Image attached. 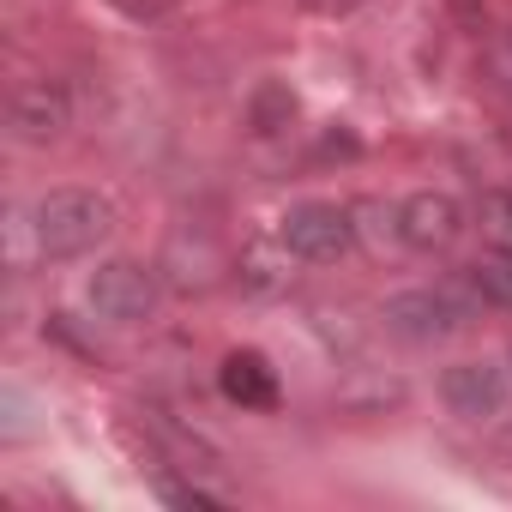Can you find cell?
Listing matches in <instances>:
<instances>
[{
	"label": "cell",
	"mask_w": 512,
	"mask_h": 512,
	"mask_svg": "<svg viewBox=\"0 0 512 512\" xmlns=\"http://www.w3.org/2000/svg\"><path fill=\"white\" fill-rule=\"evenodd\" d=\"M115 223H121V211L97 187H49L25 217L43 260H79V253H91L115 235Z\"/></svg>",
	"instance_id": "6da1fadb"
},
{
	"label": "cell",
	"mask_w": 512,
	"mask_h": 512,
	"mask_svg": "<svg viewBox=\"0 0 512 512\" xmlns=\"http://www.w3.org/2000/svg\"><path fill=\"white\" fill-rule=\"evenodd\" d=\"M278 241L290 260H308V266H332L356 247V223L344 205L332 199H308V205H290L284 223H278Z\"/></svg>",
	"instance_id": "7a4b0ae2"
},
{
	"label": "cell",
	"mask_w": 512,
	"mask_h": 512,
	"mask_svg": "<svg viewBox=\"0 0 512 512\" xmlns=\"http://www.w3.org/2000/svg\"><path fill=\"white\" fill-rule=\"evenodd\" d=\"M380 320L404 344H440V338L470 326V302L458 290H404V296H392L380 308Z\"/></svg>",
	"instance_id": "3957f363"
},
{
	"label": "cell",
	"mask_w": 512,
	"mask_h": 512,
	"mask_svg": "<svg viewBox=\"0 0 512 512\" xmlns=\"http://www.w3.org/2000/svg\"><path fill=\"white\" fill-rule=\"evenodd\" d=\"M7 127L19 145H61L73 133V91L61 79H25L7 103Z\"/></svg>",
	"instance_id": "277c9868"
},
{
	"label": "cell",
	"mask_w": 512,
	"mask_h": 512,
	"mask_svg": "<svg viewBox=\"0 0 512 512\" xmlns=\"http://www.w3.org/2000/svg\"><path fill=\"white\" fill-rule=\"evenodd\" d=\"M85 302L109 320V326H139L157 308V278L139 260H103L85 284Z\"/></svg>",
	"instance_id": "5b68a950"
},
{
	"label": "cell",
	"mask_w": 512,
	"mask_h": 512,
	"mask_svg": "<svg viewBox=\"0 0 512 512\" xmlns=\"http://www.w3.org/2000/svg\"><path fill=\"white\" fill-rule=\"evenodd\" d=\"M440 398H446V410L452 416H464V422H494V416H506V404H512V380H506V368L500 362H452L446 374H440Z\"/></svg>",
	"instance_id": "8992f818"
},
{
	"label": "cell",
	"mask_w": 512,
	"mask_h": 512,
	"mask_svg": "<svg viewBox=\"0 0 512 512\" xmlns=\"http://www.w3.org/2000/svg\"><path fill=\"white\" fill-rule=\"evenodd\" d=\"M392 235H398L410 253H440V247H452V241L464 235V205H458L452 193L422 187V193H410V199L392 211Z\"/></svg>",
	"instance_id": "52a82bcc"
},
{
	"label": "cell",
	"mask_w": 512,
	"mask_h": 512,
	"mask_svg": "<svg viewBox=\"0 0 512 512\" xmlns=\"http://www.w3.org/2000/svg\"><path fill=\"white\" fill-rule=\"evenodd\" d=\"M217 392L235 410H272L278 404V374L260 350H229L223 368H217Z\"/></svg>",
	"instance_id": "ba28073f"
},
{
	"label": "cell",
	"mask_w": 512,
	"mask_h": 512,
	"mask_svg": "<svg viewBox=\"0 0 512 512\" xmlns=\"http://www.w3.org/2000/svg\"><path fill=\"white\" fill-rule=\"evenodd\" d=\"M464 284L488 302V308H512V247H488L482 260L464 266Z\"/></svg>",
	"instance_id": "9c48e42d"
},
{
	"label": "cell",
	"mask_w": 512,
	"mask_h": 512,
	"mask_svg": "<svg viewBox=\"0 0 512 512\" xmlns=\"http://www.w3.org/2000/svg\"><path fill=\"white\" fill-rule=\"evenodd\" d=\"M296 121V91L290 85H278V79H266L260 91L247 97V127L260 133V139H272V133H284Z\"/></svg>",
	"instance_id": "30bf717a"
},
{
	"label": "cell",
	"mask_w": 512,
	"mask_h": 512,
	"mask_svg": "<svg viewBox=\"0 0 512 512\" xmlns=\"http://www.w3.org/2000/svg\"><path fill=\"white\" fill-rule=\"evenodd\" d=\"M157 494H163L169 506H193V512H211V506H223V494H211V488H193V482H157Z\"/></svg>",
	"instance_id": "8fae6325"
},
{
	"label": "cell",
	"mask_w": 512,
	"mask_h": 512,
	"mask_svg": "<svg viewBox=\"0 0 512 512\" xmlns=\"http://www.w3.org/2000/svg\"><path fill=\"white\" fill-rule=\"evenodd\" d=\"M494 247H512V205L500 199V211H494Z\"/></svg>",
	"instance_id": "7c38bea8"
},
{
	"label": "cell",
	"mask_w": 512,
	"mask_h": 512,
	"mask_svg": "<svg viewBox=\"0 0 512 512\" xmlns=\"http://www.w3.org/2000/svg\"><path fill=\"white\" fill-rule=\"evenodd\" d=\"M302 7H308V13H356L362 0H302Z\"/></svg>",
	"instance_id": "4fadbf2b"
},
{
	"label": "cell",
	"mask_w": 512,
	"mask_h": 512,
	"mask_svg": "<svg viewBox=\"0 0 512 512\" xmlns=\"http://www.w3.org/2000/svg\"><path fill=\"white\" fill-rule=\"evenodd\" d=\"M506 205H512V193H506Z\"/></svg>",
	"instance_id": "5bb4252c"
}]
</instances>
